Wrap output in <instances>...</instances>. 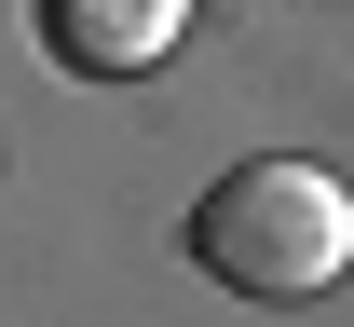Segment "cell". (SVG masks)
I'll use <instances>...</instances> for the list:
<instances>
[{
  "label": "cell",
  "mask_w": 354,
  "mask_h": 327,
  "mask_svg": "<svg viewBox=\"0 0 354 327\" xmlns=\"http://www.w3.org/2000/svg\"><path fill=\"white\" fill-rule=\"evenodd\" d=\"M191 259L232 286V300H313V286H341L354 259V191L327 164H232L205 205H191Z\"/></svg>",
  "instance_id": "1"
},
{
  "label": "cell",
  "mask_w": 354,
  "mask_h": 327,
  "mask_svg": "<svg viewBox=\"0 0 354 327\" xmlns=\"http://www.w3.org/2000/svg\"><path fill=\"white\" fill-rule=\"evenodd\" d=\"M177 28H191V0H41L55 68H82V82H136V68H164Z\"/></svg>",
  "instance_id": "2"
}]
</instances>
